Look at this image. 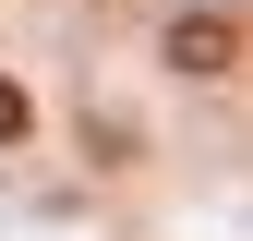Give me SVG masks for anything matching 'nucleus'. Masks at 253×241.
<instances>
[{"instance_id":"1","label":"nucleus","mask_w":253,"mask_h":241,"mask_svg":"<svg viewBox=\"0 0 253 241\" xmlns=\"http://www.w3.org/2000/svg\"><path fill=\"white\" fill-rule=\"evenodd\" d=\"M169 73H241V12H181L169 24Z\"/></svg>"},{"instance_id":"2","label":"nucleus","mask_w":253,"mask_h":241,"mask_svg":"<svg viewBox=\"0 0 253 241\" xmlns=\"http://www.w3.org/2000/svg\"><path fill=\"white\" fill-rule=\"evenodd\" d=\"M24 133H37V97H24V84L0 73V145H24Z\"/></svg>"}]
</instances>
